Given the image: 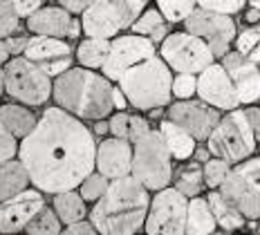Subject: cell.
<instances>
[{
    "mask_svg": "<svg viewBox=\"0 0 260 235\" xmlns=\"http://www.w3.org/2000/svg\"><path fill=\"white\" fill-rule=\"evenodd\" d=\"M184 29L202 38L204 43L211 47L215 58H222L226 52L231 50L236 38V20L226 14L209 12V9L195 7L186 18L182 20Z\"/></svg>",
    "mask_w": 260,
    "mask_h": 235,
    "instance_id": "obj_11",
    "label": "cell"
},
{
    "mask_svg": "<svg viewBox=\"0 0 260 235\" xmlns=\"http://www.w3.org/2000/svg\"><path fill=\"white\" fill-rule=\"evenodd\" d=\"M128 29H133V34H142L146 38H150L155 45H159V43L166 38V34H169V20L161 16L159 9L146 7Z\"/></svg>",
    "mask_w": 260,
    "mask_h": 235,
    "instance_id": "obj_26",
    "label": "cell"
},
{
    "mask_svg": "<svg viewBox=\"0 0 260 235\" xmlns=\"http://www.w3.org/2000/svg\"><path fill=\"white\" fill-rule=\"evenodd\" d=\"M110 3L115 5L119 18H121V27L128 29V27L137 20V16L148 7L150 0H110Z\"/></svg>",
    "mask_w": 260,
    "mask_h": 235,
    "instance_id": "obj_34",
    "label": "cell"
},
{
    "mask_svg": "<svg viewBox=\"0 0 260 235\" xmlns=\"http://www.w3.org/2000/svg\"><path fill=\"white\" fill-rule=\"evenodd\" d=\"M159 135H161V139H164V144H166V148H169L173 159L186 161L193 157L198 141H195V137L191 132H186L182 125H177L175 121H171V119H164V121L159 123Z\"/></svg>",
    "mask_w": 260,
    "mask_h": 235,
    "instance_id": "obj_21",
    "label": "cell"
},
{
    "mask_svg": "<svg viewBox=\"0 0 260 235\" xmlns=\"http://www.w3.org/2000/svg\"><path fill=\"white\" fill-rule=\"evenodd\" d=\"M36 121H39V117H36V114L29 110V106H25V103H5V106H0V123H3L16 139H23V137L29 135L31 130H34Z\"/></svg>",
    "mask_w": 260,
    "mask_h": 235,
    "instance_id": "obj_22",
    "label": "cell"
},
{
    "mask_svg": "<svg viewBox=\"0 0 260 235\" xmlns=\"http://www.w3.org/2000/svg\"><path fill=\"white\" fill-rule=\"evenodd\" d=\"M220 188L247 220H260V155L234 163Z\"/></svg>",
    "mask_w": 260,
    "mask_h": 235,
    "instance_id": "obj_8",
    "label": "cell"
},
{
    "mask_svg": "<svg viewBox=\"0 0 260 235\" xmlns=\"http://www.w3.org/2000/svg\"><path fill=\"white\" fill-rule=\"evenodd\" d=\"M70 25H72V14L68 9L58 7H39L31 16H27V29L31 34L54 36V38H68Z\"/></svg>",
    "mask_w": 260,
    "mask_h": 235,
    "instance_id": "obj_20",
    "label": "cell"
},
{
    "mask_svg": "<svg viewBox=\"0 0 260 235\" xmlns=\"http://www.w3.org/2000/svg\"><path fill=\"white\" fill-rule=\"evenodd\" d=\"M247 5H251V7L260 9V0H247Z\"/></svg>",
    "mask_w": 260,
    "mask_h": 235,
    "instance_id": "obj_55",
    "label": "cell"
},
{
    "mask_svg": "<svg viewBox=\"0 0 260 235\" xmlns=\"http://www.w3.org/2000/svg\"><path fill=\"white\" fill-rule=\"evenodd\" d=\"M23 231H27L29 235H58L61 233V220H58V215L54 213V209L43 204L41 209L36 211V215L25 224Z\"/></svg>",
    "mask_w": 260,
    "mask_h": 235,
    "instance_id": "obj_29",
    "label": "cell"
},
{
    "mask_svg": "<svg viewBox=\"0 0 260 235\" xmlns=\"http://www.w3.org/2000/svg\"><path fill=\"white\" fill-rule=\"evenodd\" d=\"M9 56H12V54H9V50H7V43H5V38H0V65L7 63Z\"/></svg>",
    "mask_w": 260,
    "mask_h": 235,
    "instance_id": "obj_51",
    "label": "cell"
},
{
    "mask_svg": "<svg viewBox=\"0 0 260 235\" xmlns=\"http://www.w3.org/2000/svg\"><path fill=\"white\" fill-rule=\"evenodd\" d=\"M5 94V74H3V68H0V96Z\"/></svg>",
    "mask_w": 260,
    "mask_h": 235,
    "instance_id": "obj_54",
    "label": "cell"
},
{
    "mask_svg": "<svg viewBox=\"0 0 260 235\" xmlns=\"http://www.w3.org/2000/svg\"><path fill=\"white\" fill-rule=\"evenodd\" d=\"M193 157H195V161H200V163H204L211 157V150L207 148V146H195V152H193Z\"/></svg>",
    "mask_w": 260,
    "mask_h": 235,
    "instance_id": "obj_48",
    "label": "cell"
},
{
    "mask_svg": "<svg viewBox=\"0 0 260 235\" xmlns=\"http://www.w3.org/2000/svg\"><path fill=\"white\" fill-rule=\"evenodd\" d=\"M12 5H14V12L18 14V18H27L39 7H43V0H12Z\"/></svg>",
    "mask_w": 260,
    "mask_h": 235,
    "instance_id": "obj_42",
    "label": "cell"
},
{
    "mask_svg": "<svg viewBox=\"0 0 260 235\" xmlns=\"http://www.w3.org/2000/svg\"><path fill=\"white\" fill-rule=\"evenodd\" d=\"M63 233H68V235H92V233H96V228L92 226L90 220L83 217V220H77L72 224H65Z\"/></svg>",
    "mask_w": 260,
    "mask_h": 235,
    "instance_id": "obj_44",
    "label": "cell"
},
{
    "mask_svg": "<svg viewBox=\"0 0 260 235\" xmlns=\"http://www.w3.org/2000/svg\"><path fill=\"white\" fill-rule=\"evenodd\" d=\"M245 117H247L249 125H251L256 139L260 141V106H253V103H251V106H247L245 108Z\"/></svg>",
    "mask_w": 260,
    "mask_h": 235,
    "instance_id": "obj_45",
    "label": "cell"
},
{
    "mask_svg": "<svg viewBox=\"0 0 260 235\" xmlns=\"http://www.w3.org/2000/svg\"><path fill=\"white\" fill-rule=\"evenodd\" d=\"M81 29H83L85 36L115 38L123 27L115 5L110 0H92L81 12Z\"/></svg>",
    "mask_w": 260,
    "mask_h": 235,
    "instance_id": "obj_19",
    "label": "cell"
},
{
    "mask_svg": "<svg viewBox=\"0 0 260 235\" xmlns=\"http://www.w3.org/2000/svg\"><path fill=\"white\" fill-rule=\"evenodd\" d=\"M245 20L249 25H260V9H256V7H251L249 12L245 14Z\"/></svg>",
    "mask_w": 260,
    "mask_h": 235,
    "instance_id": "obj_50",
    "label": "cell"
},
{
    "mask_svg": "<svg viewBox=\"0 0 260 235\" xmlns=\"http://www.w3.org/2000/svg\"><path fill=\"white\" fill-rule=\"evenodd\" d=\"M52 96L58 108L68 110L83 121L110 117L112 112V83L104 74L90 68H70L54 76Z\"/></svg>",
    "mask_w": 260,
    "mask_h": 235,
    "instance_id": "obj_3",
    "label": "cell"
},
{
    "mask_svg": "<svg viewBox=\"0 0 260 235\" xmlns=\"http://www.w3.org/2000/svg\"><path fill=\"white\" fill-rule=\"evenodd\" d=\"M231 171V163L220 159V157H213L211 155L207 161H204L202 166V177H204V184L209 186V188H220V184L224 182L226 173Z\"/></svg>",
    "mask_w": 260,
    "mask_h": 235,
    "instance_id": "obj_33",
    "label": "cell"
},
{
    "mask_svg": "<svg viewBox=\"0 0 260 235\" xmlns=\"http://www.w3.org/2000/svg\"><path fill=\"white\" fill-rule=\"evenodd\" d=\"M148 130H150L148 119L139 117V114H133V117L128 119V141H130V144H135L137 139H142Z\"/></svg>",
    "mask_w": 260,
    "mask_h": 235,
    "instance_id": "obj_41",
    "label": "cell"
},
{
    "mask_svg": "<svg viewBox=\"0 0 260 235\" xmlns=\"http://www.w3.org/2000/svg\"><path fill=\"white\" fill-rule=\"evenodd\" d=\"M126 106H128V99L121 92V87H112V108H117V110H126Z\"/></svg>",
    "mask_w": 260,
    "mask_h": 235,
    "instance_id": "obj_47",
    "label": "cell"
},
{
    "mask_svg": "<svg viewBox=\"0 0 260 235\" xmlns=\"http://www.w3.org/2000/svg\"><path fill=\"white\" fill-rule=\"evenodd\" d=\"M52 209L58 215L61 224H72L77 220H83L85 213H88V209H85V199L81 197V193H77V188L54 193Z\"/></svg>",
    "mask_w": 260,
    "mask_h": 235,
    "instance_id": "obj_27",
    "label": "cell"
},
{
    "mask_svg": "<svg viewBox=\"0 0 260 235\" xmlns=\"http://www.w3.org/2000/svg\"><path fill=\"white\" fill-rule=\"evenodd\" d=\"M18 155V139L0 123V163Z\"/></svg>",
    "mask_w": 260,
    "mask_h": 235,
    "instance_id": "obj_39",
    "label": "cell"
},
{
    "mask_svg": "<svg viewBox=\"0 0 260 235\" xmlns=\"http://www.w3.org/2000/svg\"><path fill=\"white\" fill-rule=\"evenodd\" d=\"M45 204L39 188H29L0 202V233H18Z\"/></svg>",
    "mask_w": 260,
    "mask_h": 235,
    "instance_id": "obj_17",
    "label": "cell"
},
{
    "mask_svg": "<svg viewBox=\"0 0 260 235\" xmlns=\"http://www.w3.org/2000/svg\"><path fill=\"white\" fill-rule=\"evenodd\" d=\"M130 175L144 188L159 190L173 179V157L161 139L159 130L150 128L142 139L133 144V166Z\"/></svg>",
    "mask_w": 260,
    "mask_h": 235,
    "instance_id": "obj_6",
    "label": "cell"
},
{
    "mask_svg": "<svg viewBox=\"0 0 260 235\" xmlns=\"http://www.w3.org/2000/svg\"><path fill=\"white\" fill-rule=\"evenodd\" d=\"M195 90H198V74L177 72V76H173L171 94L175 99H191V96H195Z\"/></svg>",
    "mask_w": 260,
    "mask_h": 235,
    "instance_id": "obj_35",
    "label": "cell"
},
{
    "mask_svg": "<svg viewBox=\"0 0 260 235\" xmlns=\"http://www.w3.org/2000/svg\"><path fill=\"white\" fill-rule=\"evenodd\" d=\"M220 117L222 112L218 108L204 103L200 96L198 99H193V96L191 99H177L169 106V114H166V119L182 125L186 132H191L195 141H207L209 132L213 130V125L218 123Z\"/></svg>",
    "mask_w": 260,
    "mask_h": 235,
    "instance_id": "obj_13",
    "label": "cell"
},
{
    "mask_svg": "<svg viewBox=\"0 0 260 235\" xmlns=\"http://www.w3.org/2000/svg\"><path fill=\"white\" fill-rule=\"evenodd\" d=\"M195 94L204 103L218 108L220 112L240 108V99H238L234 81L229 79L222 63H215V61L209 68H204L202 72H198V90H195Z\"/></svg>",
    "mask_w": 260,
    "mask_h": 235,
    "instance_id": "obj_14",
    "label": "cell"
},
{
    "mask_svg": "<svg viewBox=\"0 0 260 235\" xmlns=\"http://www.w3.org/2000/svg\"><path fill=\"white\" fill-rule=\"evenodd\" d=\"M29 186V175L20 159H7L0 163V202L20 193Z\"/></svg>",
    "mask_w": 260,
    "mask_h": 235,
    "instance_id": "obj_25",
    "label": "cell"
},
{
    "mask_svg": "<svg viewBox=\"0 0 260 235\" xmlns=\"http://www.w3.org/2000/svg\"><path fill=\"white\" fill-rule=\"evenodd\" d=\"M27 41H29V36L18 34V31H14V34H9L7 38H5V43H7V50H9V54H12V56H18V54L25 52Z\"/></svg>",
    "mask_w": 260,
    "mask_h": 235,
    "instance_id": "obj_43",
    "label": "cell"
},
{
    "mask_svg": "<svg viewBox=\"0 0 260 235\" xmlns=\"http://www.w3.org/2000/svg\"><path fill=\"white\" fill-rule=\"evenodd\" d=\"M188 197L175 186H164L150 199L144 220V231L148 235H182L186 231Z\"/></svg>",
    "mask_w": 260,
    "mask_h": 235,
    "instance_id": "obj_10",
    "label": "cell"
},
{
    "mask_svg": "<svg viewBox=\"0 0 260 235\" xmlns=\"http://www.w3.org/2000/svg\"><path fill=\"white\" fill-rule=\"evenodd\" d=\"M108 184H110V179H108L106 175H101L99 171H96V173L92 171L90 175H85L83 182H81L77 188H79L81 197H83L85 202H96V199L101 197V195L106 193Z\"/></svg>",
    "mask_w": 260,
    "mask_h": 235,
    "instance_id": "obj_32",
    "label": "cell"
},
{
    "mask_svg": "<svg viewBox=\"0 0 260 235\" xmlns=\"http://www.w3.org/2000/svg\"><path fill=\"white\" fill-rule=\"evenodd\" d=\"M175 188L180 190L186 197H195V195L202 193L204 188V177H202V166L198 163H191V166H184L175 177Z\"/></svg>",
    "mask_w": 260,
    "mask_h": 235,
    "instance_id": "obj_30",
    "label": "cell"
},
{
    "mask_svg": "<svg viewBox=\"0 0 260 235\" xmlns=\"http://www.w3.org/2000/svg\"><path fill=\"white\" fill-rule=\"evenodd\" d=\"M92 135H96V137H104L108 135V119H96L94 121V128H92Z\"/></svg>",
    "mask_w": 260,
    "mask_h": 235,
    "instance_id": "obj_49",
    "label": "cell"
},
{
    "mask_svg": "<svg viewBox=\"0 0 260 235\" xmlns=\"http://www.w3.org/2000/svg\"><path fill=\"white\" fill-rule=\"evenodd\" d=\"M207 202L211 206V213H213V217H215V224H218L222 231H238V228H242L247 224V217L242 215L220 190L211 188V193L207 195Z\"/></svg>",
    "mask_w": 260,
    "mask_h": 235,
    "instance_id": "obj_24",
    "label": "cell"
},
{
    "mask_svg": "<svg viewBox=\"0 0 260 235\" xmlns=\"http://www.w3.org/2000/svg\"><path fill=\"white\" fill-rule=\"evenodd\" d=\"M258 41H260V25H251V27H247V29H242L240 34H236L234 47H236V52L247 56V54L258 45Z\"/></svg>",
    "mask_w": 260,
    "mask_h": 235,
    "instance_id": "obj_38",
    "label": "cell"
},
{
    "mask_svg": "<svg viewBox=\"0 0 260 235\" xmlns=\"http://www.w3.org/2000/svg\"><path fill=\"white\" fill-rule=\"evenodd\" d=\"M218 231V224L215 217L211 213V206L207 197H188V206H186V231L188 235H211Z\"/></svg>",
    "mask_w": 260,
    "mask_h": 235,
    "instance_id": "obj_23",
    "label": "cell"
},
{
    "mask_svg": "<svg viewBox=\"0 0 260 235\" xmlns=\"http://www.w3.org/2000/svg\"><path fill=\"white\" fill-rule=\"evenodd\" d=\"M94 155L92 130L83 119L58 106L47 108L18 146V159L29 175V184L50 195L77 188L94 171Z\"/></svg>",
    "mask_w": 260,
    "mask_h": 235,
    "instance_id": "obj_1",
    "label": "cell"
},
{
    "mask_svg": "<svg viewBox=\"0 0 260 235\" xmlns=\"http://www.w3.org/2000/svg\"><path fill=\"white\" fill-rule=\"evenodd\" d=\"M81 20H77V18H72V25H70V34H68V38H79V34H81Z\"/></svg>",
    "mask_w": 260,
    "mask_h": 235,
    "instance_id": "obj_52",
    "label": "cell"
},
{
    "mask_svg": "<svg viewBox=\"0 0 260 235\" xmlns=\"http://www.w3.org/2000/svg\"><path fill=\"white\" fill-rule=\"evenodd\" d=\"M207 148L213 157L229 161L231 166L251 157L258 148V139L247 121L245 110H240V108L226 110V114L218 119V123L209 132Z\"/></svg>",
    "mask_w": 260,
    "mask_h": 235,
    "instance_id": "obj_5",
    "label": "cell"
},
{
    "mask_svg": "<svg viewBox=\"0 0 260 235\" xmlns=\"http://www.w3.org/2000/svg\"><path fill=\"white\" fill-rule=\"evenodd\" d=\"M128 119L130 114H126L123 110H119L117 114H112L108 119V132L112 137H121V139H128Z\"/></svg>",
    "mask_w": 260,
    "mask_h": 235,
    "instance_id": "obj_40",
    "label": "cell"
},
{
    "mask_svg": "<svg viewBox=\"0 0 260 235\" xmlns=\"http://www.w3.org/2000/svg\"><path fill=\"white\" fill-rule=\"evenodd\" d=\"M155 54V43L142 34H126L115 36L110 41V52L106 56V63L101 65V72L106 79L117 81L130 65L144 61Z\"/></svg>",
    "mask_w": 260,
    "mask_h": 235,
    "instance_id": "obj_12",
    "label": "cell"
},
{
    "mask_svg": "<svg viewBox=\"0 0 260 235\" xmlns=\"http://www.w3.org/2000/svg\"><path fill=\"white\" fill-rule=\"evenodd\" d=\"M133 166V144L121 137H110L96 146L94 168L108 179H117L123 175H130Z\"/></svg>",
    "mask_w": 260,
    "mask_h": 235,
    "instance_id": "obj_18",
    "label": "cell"
},
{
    "mask_svg": "<svg viewBox=\"0 0 260 235\" xmlns=\"http://www.w3.org/2000/svg\"><path fill=\"white\" fill-rule=\"evenodd\" d=\"M247 58H249V61H253L256 65H260V41H258V45H256L251 52L247 54Z\"/></svg>",
    "mask_w": 260,
    "mask_h": 235,
    "instance_id": "obj_53",
    "label": "cell"
},
{
    "mask_svg": "<svg viewBox=\"0 0 260 235\" xmlns=\"http://www.w3.org/2000/svg\"><path fill=\"white\" fill-rule=\"evenodd\" d=\"M117 81L121 92L126 94L128 103L133 108H137V110L148 112L153 108H166L169 101L173 99L171 68L157 54L130 65Z\"/></svg>",
    "mask_w": 260,
    "mask_h": 235,
    "instance_id": "obj_4",
    "label": "cell"
},
{
    "mask_svg": "<svg viewBox=\"0 0 260 235\" xmlns=\"http://www.w3.org/2000/svg\"><path fill=\"white\" fill-rule=\"evenodd\" d=\"M20 29V18L14 12L12 0H0V38H7L9 34Z\"/></svg>",
    "mask_w": 260,
    "mask_h": 235,
    "instance_id": "obj_36",
    "label": "cell"
},
{
    "mask_svg": "<svg viewBox=\"0 0 260 235\" xmlns=\"http://www.w3.org/2000/svg\"><path fill=\"white\" fill-rule=\"evenodd\" d=\"M5 92L12 99L25 103L29 108H41L52 96V76L43 72L41 65L29 61L27 56H9L3 68Z\"/></svg>",
    "mask_w": 260,
    "mask_h": 235,
    "instance_id": "obj_7",
    "label": "cell"
},
{
    "mask_svg": "<svg viewBox=\"0 0 260 235\" xmlns=\"http://www.w3.org/2000/svg\"><path fill=\"white\" fill-rule=\"evenodd\" d=\"M23 56L34 61L36 65H41L43 72L50 74L52 79L72 68V58H74L72 47H70L63 38L41 36V34H34L27 41Z\"/></svg>",
    "mask_w": 260,
    "mask_h": 235,
    "instance_id": "obj_15",
    "label": "cell"
},
{
    "mask_svg": "<svg viewBox=\"0 0 260 235\" xmlns=\"http://www.w3.org/2000/svg\"><path fill=\"white\" fill-rule=\"evenodd\" d=\"M222 68L234 81L240 106H251L260 101V65L249 61L245 54L229 50L222 56Z\"/></svg>",
    "mask_w": 260,
    "mask_h": 235,
    "instance_id": "obj_16",
    "label": "cell"
},
{
    "mask_svg": "<svg viewBox=\"0 0 260 235\" xmlns=\"http://www.w3.org/2000/svg\"><path fill=\"white\" fill-rule=\"evenodd\" d=\"M110 52V38H94L88 36L85 41L79 43L77 47V61L81 68H90V70H101V65L106 63V56Z\"/></svg>",
    "mask_w": 260,
    "mask_h": 235,
    "instance_id": "obj_28",
    "label": "cell"
},
{
    "mask_svg": "<svg viewBox=\"0 0 260 235\" xmlns=\"http://www.w3.org/2000/svg\"><path fill=\"white\" fill-rule=\"evenodd\" d=\"M159 56L171 68V72H188L198 74L215 61L213 52L202 38L191 31H175L166 34L159 43Z\"/></svg>",
    "mask_w": 260,
    "mask_h": 235,
    "instance_id": "obj_9",
    "label": "cell"
},
{
    "mask_svg": "<svg viewBox=\"0 0 260 235\" xmlns=\"http://www.w3.org/2000/svg\"><path fill=\"white\" fill-rule=\"evenodd\" d=\"M150 195L133 175L110 179L106 193L94 202L90 222L96 233L104 235H133L144 228Z\"/></svg>",
    "mask_w": 260,
    "mask_h": 235,
    "instance_id": "obj_2",
    "label": "cell"
},
{
    "mask_svg": "<svg viewBox=\"0 0 260 235\" xmlns=\"http://www.w3.org/2000/svg\"><path fill=\"white\" fill-rule=\"evenodd\" d=\"M198 7L209 9V12H218V14L234 16V14L245 12L247 0H198Z\"/></svg>",
    "mask_w": 260,
    "mask_h": 235,
    "instance_id": "obj_37",
    "label": "cell"
},
{
    "mask_svg": "<svg viewBox=\"0 0 260 235\" xmlns=\"http://www.w3.org/2000/svg\"><path fill=\"white\" fill-rule=\"evenodd\" d=\"M155 3L169 23H182L198 7V0H155Z\"/></svg>",
    "mask_w": 260,
    "mask_h": 235,
    "instance_id": "obj_31",
    "label": "cell"
},
{
    "mask_svg": "<svg viewBox=\"0 0 260 235\" xmlns=\"http://www.w3.org/2000/svg\"><path fill=\"white\" fill-rule=\"evenodd\" d=\"M90 3H92V0H58V5H61L63 9H68L72 16L74 14H81Z\"/></svg>",
    "mask_w": 260,
    "mask_h": 235,
    "instance_id": "obj_46",
    "label": "cell"
}]
</instances>
